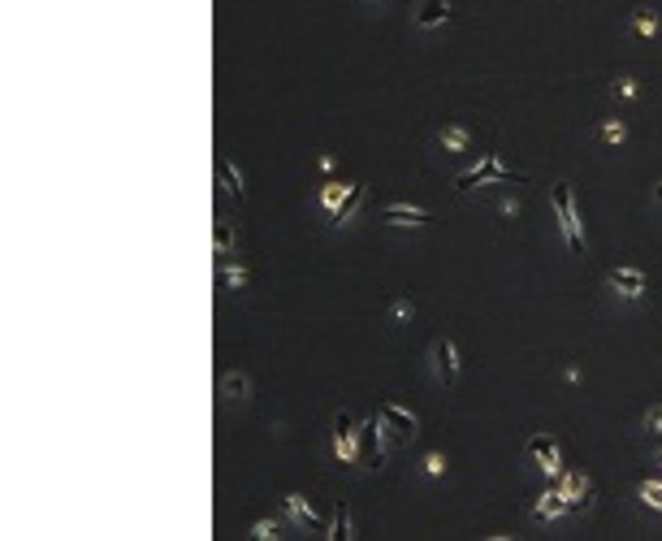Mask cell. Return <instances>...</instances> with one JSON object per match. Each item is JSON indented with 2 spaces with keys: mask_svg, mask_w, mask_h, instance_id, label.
Here are the masks:
<instances>
[{
  "mask_svg": "<svg viewBox=\"0 0 662 541\" xmlns=\"http://www.w3.org/2000/svg\"><path fill=\"white\" fill-rule=\"evenodd\" d=\"M519 187L524 182V173L511 170V165H502V156L498 152H490L485 161H476L472 170H464L459 178H455V191L459 196H467V191H476V187Z\"/></svg>",
  "mask_w": 662,
  "mask_h": 541,
  "instance_id": "cell-1",
  "label": "cell"
},
{
  "mask_svg": "<svg viewBox=\"0 0 662 541\" xmlns=\"http://www.w3.org/2000/svg\"><path fill=\"white\" fill-rule=\"evenodd\" d=\"M550 204H554V217H559V234H563V243L571 256H585V230H580V213H576V191H571V182L559 178L554 182V191H550Z\"/></svg>",
  "mask_w": 662,
  "mask_h": 541,
  "instance_id": "cell-2",
  "label": "cell"
},
{
  "mask_svg": "<svg viewBox=\"0 0 662 541\" xmlns=\"http://www.w3.org/2000/svg\"><path fill=\"white\" fill-rule=\"evenodd\" d=\"M355 438H360V420H355V412H334V420H329V450H334V459L338 464H360V446H355Z\"/></svg>",
  "mask_w": 662,
  "mask_h": 541,
  "instance_id": "cell-3",
  "label": "cell"
},
{
  "mask_svg": "<svg viewBox=\"0 0 662 541\" xmlns=\"http://www.w3.org/2000/svg\"><path fill=\"white\" fill-rule=\"evenodd\" d=\"M606 286H611L614 299H623V303H640L645 291H649V277L640 265H611L606 269Z\"/></svg>",
  "mask_w": 662,
  "mask_h": 541,
  "instance_id": "cell-4",
  "label": "cell"
},
{
  "mask_svg": "<svg viewBox=\"0 0 662 541\" xmlns=\"http://www.w3.org/2000/svg\"><path fill=\"white\" fill-rule=\"evenodd\" d=\"M360 438H364V450H360V464L364 467H381L386 464V438H394L390 424L381 420V412L377 416L360 420Z\"/></svg>",
  "mask_w": 662,
  "mask_h": 541,
  "instance_id": "cell-5",
  "label": "cell"
},
{
  "mask_svg": "<svg viewBox=\"0 0 662 541\" xmlns=\"http://www.w3.org/2000/svg\"><path fill=\"white\" fill-rule=\"evenodd\" d=\"M377 222L390 225V230H420V225L433 222V208H420V204H381L377 208Z\"/></svg>",
  "mask_w": 662,
  "mask_h": 541,
  "instance_id": "cell-6",
  "label": "cell"
},
{
  "mask_svg": "<svg viewBox=\"0 0 662 541\" xmlns=\"http://www.w3.org/2000/svg\"><path fill=\"white\" fill-rule=\"evenodd\" d=\"M377 412H381V420L390 424L394 442L412 446V442H416V438H420V416H416V412H412V407H403V403H390V398H386V403H381Z\"/></svg>",
  "mask_w": 662,
  "mask_h": 541,
  "instance_id": "cell-7",
  "label": "cell"
},
{
  "mask_svg": "<svg viewBox=\"0 0 662 541\" xmlns=\"http://www.w3.org/2000/svg\"><path fill=\"white\" fill-rule=\"evenodd\" d=\"M429 360H433V372H438L441 386H455V381H459V372H464V360H459V343H455L450 334L433 343Z\"/></svg>",
  "mask_w": 662,
  "mask_h": 541,
  "instance_id": "cell-8",
  "label": "cell"
},
{
  "mask_svg": "<svg viewBox=\"0 0 662 541\" xmlns=\"http://www.w3.org/2000/svg\"><path fill=\"white\" fill-rule=\"evenodd\" d=\"M524 455L528 459H537V467L545 476H563V459H559V438H550V433H533L528 442H524Z\"/></svg>",
  "mask_w": 662,
  "mask_h": 541,
  "instance_id": "cell-9",
  "label": "cell"
},
{
  "mask_svg": "<svg viewBox=\"0 0 662 541\" xmlns=\"http://www.w3.org/2000/svg\"><path fill=\"white\" fill-rule=\"evenodd\" d=\"M282 511H286L294 524H303V528H312V533H325V537H329V524L303 502V493H286V498H282Z\"/></svg>",
  "mask_w": 662,
  "mask_h": 541,
  "instance_id": "cell-10",
  "label": "cell"
},
{
  "mask_svg": "<svg viewBox=\"0 0 662 541\" xmlns=\"http://www.w3.org/2000/svg\"><path fill=\"white\" fill-rule=\"evenodd\" d=\"M416 31H438L450 22V0H420L416 4Z\"/></svg>",
  "mask_w": 662,
  "mask_h": 541,
  "instance_id": "cell-11",
  "label": "cell"
},
{
  "mask_svg": "<svg viewBox=\"0 0 662 541\" xmlns=\"http://www.w3.org/2000/svg\"><path fill=\"white\" fill-rule=\"evenodd\" d=\"M364 204H368V187H364V182H351V187H346V196H343V204L334 208V217H329V222H334V225H351V222H355V213H360Z\"/></svg>",
  "mask_w": 662,
  "mask_h": 541,
  "instance_id": "cell-12",
  "label": "cell"
},
{
  "mask_svg": "<svg viewBox=\"0 0 662 541\" xmlns=\"http://www.w3.org/2000/svg\"><path fill=\"white\" fill-rule=\"evenodd\" d=\"M217 394L225 398V403H247L251 398V377L239 369H225L221 372V381H217Z\"/></svg>",
  "mask_w": 662,
  "mask_h": 541,
  "instance_id": "cell-13",
  "label": "cell"
},
{
  "mask_svg": "<svg viewBox=\"0 0 662 541\" xmlns=\"http://www.w3.org/2000/svg\"><path fill=\"white\" fill-rule=\"evenodd\" d=\"M567 511H571V507H567L563 490H545L537 502H533V519H537V524H554V519H563Z\"/></svg>",
  "mask_w": 662,
  "mask_h": 541,
  "instance_id": "cell-14",
  "label": "cell"
},
{
  "mask_svg": "<svg viewBox=\"0 0 662 541\" xmlns=\"http://www.w3.org/2000/svg\"><path fill=\"white\" fill-rule=\"evenodd\" d=\"M559 490H563V498H567V507H571V511H580V507H588V498H593V485H588V476H585V472H567Z\"/></svg>",
  "mask_w": 662,
  "mask_h": 541,
  "instance_id": "cell-15",
  "label": "cell"
},
{
  "mask_svg": "<svg viewBox=\"0 0 662 541\" xmlns=\"http://www.w3.org/2000/svg\"><path fill=\"white\" fill-rule=\"evenodd\" d=\"M217 187H221V191H225L230 199H239V204L247 199V191H243V173H239V165H234L230 156H221V161H217Z\"/></svg>",
  "mask_w": 662,
  "mask_h": 541,
  "instance_id": "cell-16",
  "label": "cell"
},
{
  "mask_svg": "<svg viewBox=\"0 0 662 541\" xmlns=\"http://www.w3.org/2000/svg\"><path fill=\"white\" fill-rule=\"evenodd\" d=\"M467 144H472V130H467L464 122H450L438 130V148L446 152V156H459V152H467Z\"/></svg>",
  "mask_w": 662,
  "mask_h": 541,
  "instance_id": "cell-17",
  "label": "cell"
},
{
  "mask_svg": "<svg viewBox=\"0 0 662 541\" xmlns=\"http://www.w3.org/2000/svg\"><path fill=\"white\" fill-rule=\"evenodd\" d=\"M213 247H217L221 260L234 256V222H230V217H217V225H213Z\"/></svg>",
  "mask_w": 662,
  "mask_h": 541,
  "instance_id": "cell-18",
  "label": "cell"
},
{
  "mask_svg": "<svg viewBox=\"0 0 662 541\" xmlns=\"http://www.w3.org/2000/svg\"><path fill=\"white\" fill-rule=\"evenodd\" d=\"M329 537H338V541H351V537H355V519H351V507H346V502H338V507H334Z\"/></svg>",
  "mask_w": 662,
  "mask_h": 541,
  "instance_id": "cell-19",
  "label": "cell"
},
{
  "mask_svg": "<svg viewBox=\"0 0 662 541\" xmlns=\"http://www.w3.org/2000/svg\"><path fill=\"white\" fill-rule=\"evenodd\" d=\"M658 13H654V9H645V4H640V9H632V31H637L640 39H654V35H658Z\"/></svg>",
  "mask_w": 662,
  "mask_h": 541,
  "instance_id": "cell-20",
  "label": "cell"
},
{
  "mask_svg": "<svg viewBox=\"0 0 662 541\" xmlns=\"http://www.w3.org/2000/svg\"><path fill=\"white\" fill-rule=\"evenodd\" d=\"M221 282L230 286V291H247L251 286V273L243 265H234V260H221Z\"/></svg>",
  "mask_w": 662,
  "mask_h": 541,
  "instance_id": "cell-21",
  "label": "cell"
},
{
  "mask_svg": "<svg viewBox=\"0 0 662 541\" xmlns=\"http://www.w3.org/2000/svg\"><path fill=\"white\" fill-rule=\"evenodd\" d=\"M637 498H640V507L662 511V481H640V485H637Z\"/></svg>",
  "mask_w": 662,
  "mask_h": 541,
  "instance_id": "cell-22",
  "label": "cell"
},
{
  "mask_svg": "<svg viewBox=\"0 0 662 541\" xmlns=\"http://www.w3.org/2000/svg\"><path fill=\"white\" fill-rule=\"evenodd\" d=\"M602 144H611V148L628 144V122H623V118H611V122H602Z\"/></svg>",
  "mask_w": 662,
  "mask_h": 541,
  "instance_id": "cell-23",
  "label": "cell"
},
{
  "mask_svg": "<svg viewBox=\"0 0 662 541\" xmlns=\"http://www.w3.org/2000/svg\"><path fill=\"white\" fill-rule=\"evenodd\" d=\"M343 196H346L343 182H325V187H320V208H325V213L334 217V208L343 204Z\"/></svg>",
  "mask_w": 662,
  "mask_h": 541,
  "instance_id": "cell-24",
  "label": "cell"
},
{
  "mask_svg": "<svg viewBox=\"0 0 662 541\" xmlns=\"http://www.w3.org/2000/svg\"><path fill=\"white\" fill-rule=\"evenodd\" d=\"M247 537H256V541L282 537V519H256V524H251V528H247Z\"/></svg>",
  "mask_w": 662,
  "mask_h": 541,
  "instance_id": "cell-25",
  "label": "cell"
},
{
  "mask_svg": "<svg viewBox=\"0 0 662 541\" xmlns=\"http://www.w3.org/2000/svg\"><path fill=\"white\" fill-rule=\"evenodd\" d=\"M640 424H645V433H654V438H662V403H654L645 416H640Z\"/></svg>",
  "mask_w": 662,
  "mask_h": 541,
  "instance_id": "cell-26",
  "label": "cell"
},
{
  "mask_svg": "<svg viewBox=\"0 0 662 541\" xmlns=\"http://www.w3.org/2000/svg\"><path fill=\"white\" fill-rule=\"evenodd\" d=\"M611 92H614V100H632V96H637V78L619 74V78L611 83Z\"/></svg>",
  "mask_w": 662,
  "mask_h": 541,
  "instance_id": "cell-27",
  "label": "cell"
},
{
  "mask_svg": "<svg viewBox=\"0 0 662 541\" xmlns=\"http://www.w3.org/2000/svg\"><path fill=\"white\" fill-rule=\"evenodd\" d=\"M424 472H429V476H441V472H446V455H438V450L424 455Z\"/></svg>",
  "mask_w": 662,
  "mask_h": 541,
  "instance_id": "cell-28",
  "label": "cell"
},
{
  "mask_svg": "<svg viewBox=\"0 0 662 541\" xmlns=\"http://www.w3.org/2000/svg\"><path fill=\"white\" fill-rule=\"evenodd\" d=\"M412 312H416V308H412V299H394V303H390V317L394 320H407Z\"/></svg>",
  "mask_w": 662,
  "mask_h": 541,
  "instance_id": "cell-29",
  "label": "cell"
},
{
  "mask_svg": "<svg viewBox=\"0 0 662 541\" xmlns=\"http://www.w3.org/2000/svg\"><path fill=\"white\" fill-rule=\"evenodd\" d=\"M654 464H658V467H662V450H658V455H654Z\"/></svg>",
  "mask_w": 662,
  "mask_h": 541,
  "instance_id": "cell-30",
  "label": "cell"
},
{
  "mask_svg": "<svg viewBox=\"0 0 662 541\" xmlns=\"http://www.w3.org/2000/svg\"><path fill=\"white\" fill-rule=\"evenodd\" d=\"M658 199H662V182H658Z\"/></svg>",
  "mask_w": 662,
  "mask_h": 541,
  "instance_id": "cell-31",
  "label": "cell"
}]
</instances>
